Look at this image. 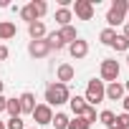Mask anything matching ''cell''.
Instances as JSON below:
<instances>
[{
  "mask_svg": "<svg viewBox=\"0 0 129 129\" xmlns=\"http://www.w3.org/2000/svg\"><path fill=\"white\" fill-rule=\"evenodd\" d=\"M69 86L66 84H48V89H46V104L48 106H61V104H69Z\"/></svg>",
  "mask_w": 129,
  "mask_h": 129,
  "instance_id": "cell-1",
  "label": "cell"
},
{
  "mask_svg": "<svg viewBox=\"0 0 129 129\" xmlns=\"http://www.w3.org/2000/svg\"><path fill=\"white\" fill-rule=\"evenodd\" d=\"M86 104L91 106V104H99V101H104L106 99V86H104V81L101 79H91L89 84H86Z\"/></svg>",
  "mask_w": 129,
  "mask_h": 129,
  "instance_id": "cell-2",
  "label": "cell"
},
{
  "mask_svg": "<svg viewBox=\"0 0 129 129\" xmlns=\"http://www.w3.org/2000/svg\"><path fill=\"white\" fill-rule=\"evenodd\" d=\"M126 10H129V3L126 0H114V5L109 8V13H106V23L114 28V25H121L124 23V18H126Z\"/></svg>",
  "mask_w": 129,
  "mask_h": 129,
  "instance_id": "cell-3",
  "label": "cell"
},
{
  "mask_svg": "<svg viewBox=\"0 0 129 129\" xmlns=\"http://www.w3.org/2000/svg\"><path fill=\"white\" fill-rule=\"evenodd\" d=\"M119 71H121V66H119L116 58H104V61H101V81L114 84L116 76H119Z\"/></svg>",
  "mask_w": 129,
  "mask_h": 129,
  "instance_id": "cell-4",
  "label": "cell"
},
{
  "mask_svg": "<svg viewBox=\"0 0 129 129\" xmlns=\"http://www.w3.org/2000/svg\"><path fill=\"white\" fill-rule=\"evenodd\" d=\"M71 13H76L79 20H91L94 18V3H91V0H76Z\"/></svg>",
  "mask_w": 129,
  "mask_h": 129,
  "instance_id": "cell-5",
  "label": "cell"
},
{
  "mask_svg": "<svg viewBox=\"0 0 129 129\" xmlns=\"http://www.w3.org/2000/svg\"><path fill=\"white\" fill-rule=\"evenodd\" d=\"M33 119H36V124L38 126H43V124H51L53 121V111H51V106L48 104H36V109H33V114H30Z\"/></svg>",
  "mask_w": 129,
  "mask_h": 129,
  "instance_id": "cell-6",
  "label": "cell"
},
{
  "mask_svg": "<svg viewBox=\"0 0 129 129\" xmlns=\"http://www.w3.org/2000/svg\"><path fill=\"white\" fill-rule=\"evenodd\" d=\"M69 53H71L76 61H81V58L89 56V43H86L84 38H76L74 43H69Z\"/></svg>",
  "mask_w": 129,
  "mask_h": 129,
  "instance_id": "cell-7",
  "label": "cell"
},
{
  "mask_svg": "<svg viewBox=\"0 0 129 129\" xmlns=\"http://www.w3.org/2000/svg\"><path fill=\"white\" fill-rule=\"evenodd\" d=\"M28 53H30L33 58H46V56L51 53V48H48L46 38H43V41H30V43H28Z\"/></svg>",
  "mask_w": 129,
  "mask_h": 129,
  "instance_id": "cell-8",
  "label": "cell"
},
{
  "mask_svg": "<svg viewBox=\"0 0 129 129\" xmlns=\"http://www.w3.org/2000/svg\"><path fill=\"white\" fill-rule=\"evenodd\" d=\"M28 36H30L33 41H43V38H46V23H43V20L28 23Z\"/></svg>",
  "mask_w": 129,
  "mask_h": 129,
  "instance_id": "cell-9",
  "label": "cell"
},
{
  "mask_svg": "<svg viewBox=\"0 0 129 129\" xmlns=\"http://www.w3.org/2000/svg\"><path fill=\"white\" fill-rule=\"evenodd\" d=\"M18 101H20V114H33V109H36V96H33L30 91L20 94Z\"/></svg>",
  "mask_w": 129,
  "mask_h": 129,
  "instance_id": "cell-10",
  "label": "cell"
},
{
  "mask_svg": "<svg viewBox=\"0 0 129 129\" xmlns=\"http://www.w3.org/2000/svg\"><path fill=\"white\" fill-rule=\"evenodd\" d=\"M56 74H58V84H66V81H71V79L76 76V71H74L71 63H61Z\"/></svg>",
  "mask_w": 129,
  "mask_h": 129,
  "instance_id": "cell-11",
  "label": "cell"
},
{
  "mask_svg": "<svg viewBox=\"0 0 129 129\" xmlns=\"http://www.w3.org/2000/svg\"><path fill=\"white\" fill-rule=\"evenodd\" d=\"M69 106H71V111H74L76 116H84V111H86L89 104H86L84 96H71V99H69Z\"/></svg>",
  "mask_w": 129,
  "mask_h": 129,
  "instance_id": "cell-12",
  "label": "cell"
},
{
  "mask_svg": "<svg viewBox=\"0 0 129 129\" xmlns=\"http://www.w3.org/2000/svg\"><path fill=\"white\" fill-rule=\"evenodd\" d=\"M106 99H111V101H121V99H124V86L116 84V81L109 84V86H106Z\"/></svg>",
  "mask_w": 129,
  "mask_h": 129,
  "instance_id": "cell-13",
  "label": "cell"
},
{
  "mask_svg": "<svg viewBox=\"0 0 129 129\" xmlns=\"http://www.w3.org/2000/svg\"><path fill=\"white\" fill-rule=\"evenodd\" d=\"M71 18H74V13H71L69 8H58V10H56V23H58L61 28H66V25L71 23Z\"/></svg>",
  "mask_w": 129,
  "mask_h": 129,
  "instance_id": "cell-14",
  "label": "cell"
},
{
  "mask_svg": "<svg viewBox=\"0 0 129 129\" xmlns=\"http://www.w3.org/2000/svg\"><path fill=\"white\" fill-rule=\"evenodd\" d=\"M13 36H15V23L3 20V23H0V41H10Z\"/></svg>",
  "mask_w": 129,
  "mask_h": 129,
  "instance_id": "cell-15",
  "label": "cell"
},
{
  "mask_svg": "<svg viewBox=\"0 0 129 129\" xmlns=\"http://www.w3.org/2000/svg\"><path fill=\"white\" fill-rule=\"evenodd\" d=\"M46 43H48V48H51V51H61L63 46H66V43L61 41V36H58V33H46Z\"/></svg>",
  "mask_w": 129,
  "mask_h": 129,
  "instance_id": "cell-16",
  "label": "cell"
},
{
  "mask_svg": "<svg viewBox=\"0 0 129 129\" xmlns=\"http://www.w3.org/2000/svg\"><path fill=\"white\" fill-rule=\"evenodd\" d=\"M58 36H61V41H63V43H74V41L79 38L74 25H66V28H61V30H58Z\"/></svg>",
  "mask_w": 129,
  "mask_h": 129,
  "instance_id": "cell-17",
  "label": "cell"
},
{
  "mask_svg": "<svg viewBox=\"0 0 129 129\" xmlns=\"http://www.w3.org/2000/svg\"><path fill=\"white\" fill-rule=\"evenodd\" d=\"M114 38H116V30H114V28H104V30L99 33V41H101L104 46H111Z\"/></svg>",
  "mask_w": 129,
  "mask_h": 129,
  "instance_id": "cell-18",
  "label": "cell"
},
{
  "mask_svg": "<svg viewBox=\"0 0 129 129\" xmlns=\"http://www.w3.org/2000/svg\"><path fill=\"white\" fill-rule=\"evenodd\" d=\"M111 48H114V51H121V53H126V51H129V41H126L124 36H119V33H116V38H114Z\"/></svg>",
  "mask_w": 129,
  "mask_h": 129,
  "instance_id": "cell-19",
  "label": "cell"
},
{
  "mask_svg": "<svg viewBox=\"0 0 129 129\" xmlns=\"http://www.w3.org/2000/svg\"><path fill=\"white\" fill-rule=\"evenodd\" d=\"M30 8H33V13H36V18H38V20H41V18L46 15V10H48V5L43 3V0H33Z\"/></svg>",
  "mask_w": 129,
  "mask_h": 129,
  "instance_id": "cell-20",
  "label": "cell"
},
{
  "mask_svg": "<svg viewBox=\"0 0 129 129\" xmlns=\"http://www.w3.org/2000/svg\"><path fill=\"white\" fill-rule=\"evenodd\" d=\"M5 111H8L10 116H20V101H18V99H8Z\"/></svg>",
  "mask_w": 129,
  "mask_h": 129,
  "instance_id": "cell-21",
  "label": "cell"
},
{
  "mask_svg": "<svg viewBox=\"0 0 129 129\" xmlns=\"http://www.w3.org/2000/svg\"><path fill=\"white\" fill-rule=\"evenodd\" d=\"M109 129H129V114H119Z\"/></svg>",
  "mask_w": 129,
  "mask_h": 129,
  "instance_id": "cell-22",
  "label": "cell"
},
{
  "mask_svg": "<svg viewBox=\"0 0 129 129\" xmlns=\"http://www.w3.org/2000/svg\"><path fill=\"white\" fill-rule=\"evenodd\" d=\"M91 124L84 119V116H74V119H69V129H89Z\"/></svg>",
  "mask_w": 129,
  "mask_h": 129,
  "instance_id": "cell-23",
  "label": "cell"
},
{
  "mask_svg": "<svg viewBox=\"0 0 129 129\" xmlns=\"http://www.w3.org/2000/svg\"><path fill=\"white\" fill-rule=\"evenodd\" d=\"M56 129H69V116L66 114H53V121H51Z\"/></svg>",
  "mask_w": 129,
  "mask_h": 129,
  "instance_id": "cell-24",
  "label": "cell"
},
{
  "mask_svg": "<svg viewBox=\"0 0 129 129\" xmlns=\"http://www.w3.org/2000/svg\"><path fill=\"white\" fill-rule=\"evenodd\" d=\"M114 119H116V114H114V111H109V109L99 114V121H101L104 126H111V124H114Z\"/></svg>",
  "mask_w": 129,
  "mask_h": 129,
  "instance_id": "cell-25",
  "label": "cell"
},
{
  "mask_svg": "<svg viewBox=\"0 0 129 129\" xmlns=\"http://www.w3.org/2000/svg\"><path fill=\"white\" fill-rule=\"evenodd\" d=\"M20 18H23V20H28V23L38 20V18H36V13H33V8H30V3H28L25 8H20Z\"/></svg>",
  "mask_w": 129,
  "mask_h": 129,
  "instance_id": "cell-26",
  "label": "cell"
},
{
  "mask_svg": "<svg viewBox=\"0 0 129 129\" xmlns=\"http://www.w3.org/2000/svg\"><path fill=\"white\" fill-rule=\"evenodd\" d=\"M5 129H25V124H23L20 116H10V119L5 121Z\"/></svg>",
  "mask_w": 129,
  "mask_h": 129,
  "instance_id": "cell-27",
  "label": "cell"
},
{
  "mask_svg": "<svg viewBox=\"0 0 129 129\" xmlns=\"http://www.w3.org/2000/svg\"><path fill=\"white\" fill-rule=\"evenodd\" d=\"M84 119H86L89 124H94V121H96V109H94V106H86V111H84Z\"/></svg>",
  "mask_w": 129,
  "mask_h": 129,
  "instance_id": "cell-28",
  "label": "cell"
},
{
  "mask_svg": "<svg viewBox=\"0 0 129 129\" xmlns=\"http://www.w3.org/2000/svg\"><path fill=\"white\" fill-rule=\"evenodd\" d=\"M5 58H8V46L0 43V61H5Z\"/></svg>",
  "mask_w": 129,
  "mask_h": 129,
  "instance_id": "cell-29",
  "label": "cell"
},
{
  "mask_svg": "<svg viewBox=\"0 0 129 129\" xmlns=\"http://www.w3.org/2000/svg\"><path fill=\"white\" fill-rule=\"evenodd\" d=\"M121 106H124V114H129V96L121 99Z\"/></svg>",
  "mask_w": 129,
  "mask_h": 129,
  "instance_id": "cell-30",
  "label": "cell"
},
{
  "mask_svg": "<svg viewBox=\"0 0 129 129\" xmlns=\"http://www.w3.org/2000/svg\"><path fill=\"white\" fill-rule=\"evenodd\" d=\"M5 104H8V99H5L3 94H0V114H3V111H5Z\"/></svg>",
  "mask_w": 129,
  "mask_h": 129,
  "instance_id": "cell-31",
  "label": "cell"
},
{
  "mask_svg": "<svg viewBox=\"0 0 129 129\" xmlns=\"http://www.w3.org/2000/svg\"><path fill=\"white\" fill-rule=\"evenodd\" d=\"M121 36H124V38H126V41H129V23H126V25H124V33H121Z\"/></svg>",
  "mask_w": 129,
  "mask_h": 129,
  "instance_id": "cell-32",
  "label": "cell"
},
{
  "mask_svg": "<svg viewBox=\"0 0 129 129\" xmlns=\"http://www.w3.org/2000/svg\"><path fill=\"white\" fill-rule=\"evenodd\" d=\"M0 129H5V121H0Z\"/></svg>",
  "mask_w": 129,
  "mask_h": 129,
  "instance_id": "cell-33",
  "label": "cell"
},
{
  "mask_svg": "<svg viewBox=\"0 0 129 129\" xmlns=\"http://www.w3.org/2000/svg\"><path fill=\"white\" fill-rule=\"evenodd\" d=\"M0 94H3V81H0Z\"/></svg>",
  "mask_w": 129,
  "mask_h": 129,
  "instance_id": "cell-34",
  "label": "cell"
},
{
  "mask_svg": "<svg viewBox=\"0 0 129 129\" xmlns=\"http://www.w3.org/2000/svg\"><path fill=\"white\" fill-rule=\"evenodd\" d=\"M28 129H41V126H28Z\"/></svg>",
  "mask_w": 129,
  "mask_h": 129,
  "instance_id": "cell-35",
  "label": "cell"
},
{
  "mask_svg": "<svg viewBox=\"0 0 129 129\" xmlns=\"http://www.w3.org/2000/svg\"><path fill=\"white\" fill-rule=\"evenodd\" d=\"M126 63H129V51H126Z\"/></svg>",
  "mask_w": 129,
  "mask_h": 129,
  "instance_id": "cell-36",
  "label": "cell"
},
{
  "mask_svg": "<svg viewBox=\"0 0 129 129\" xmlns=\"http://www.w3.org/2000/svg\"><path fill=\"white\" fill-rule=\"evenodd\" d=\"M124 89H126V91H129V81H126V86H124Z\"/></svg>",
  "mask_w": 129,
  "mask_h": 129,
  "instance_id": "cell-37",
  "label": "cell"
}]
</instances>
